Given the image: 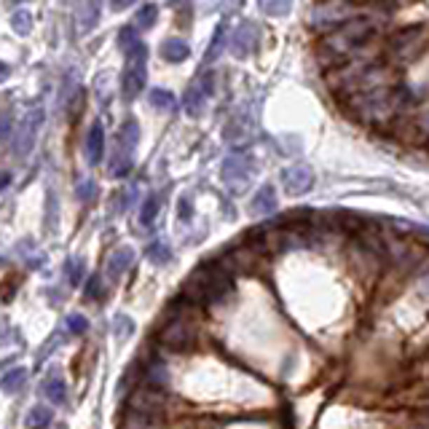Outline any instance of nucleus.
Returning <instances> with one entry per match:
<instances>
[{"label": "nucleus", "mask_w": 429, "mask_h": 429, "mask_svg": "<svg viewBox=\"0 0 429 429\" xmlns=\"http://www.w3.org/2000/svg\"><path fill=\"white\" fill-rule=\"evenodd\" d=\"M231 292V274L223 266H201L188 276L183 290V301L188 304H217Z\"/></svg>", "instance_id": "obj_1"}, {"label": "nucleus", "mask_w": 429, "mask_h": 429, "mask_svg": "<svg viewBox=\"0 0 429 429\" xmlns=\"http://www.w3.org/2000/svg\"><path fill=\"white\" fill-rule=\"evenodd\" d=\"M349 105L360 116V121L370 123V126H383V123L392 121L395 113L400 110V92H395L392 86L357 92L349 97Z\"/></svg>", "instance_id": "obj_2"}, {"label": "nucleus", "mask_w": 429, "mask_h": 429, "mask_svg": "<svg viewBox=\"0 0 429 429\" xmlns=\"http://www.w3.org/2000/svg\"><path fill=\"white\" fill-rule=\"evenodd\" d=\"M376 32H379V27H376L373 19H346L343 27L333 30L322 41V51H325V57L341 60V57L354 54L357 48L365 46Z\"/></svg>", "instance_id": "obj_3"}, {"label": "nucleus", "mask_w": 429, "mask_h": 429, "mask_svg": "<svg viewBox=\"0 0 429 429\" xmlns=\"http://www.w3.org/2000/svg\"><path fill=\"white\" fill-rule=\"evenodd\" d=\"M158 341L167 349H175V352L188 349L196 341V314H193V304H188L183 298L175 304L169 320L158 330Z\"/></svg>", "instance_id": "obj_4"}, {"label": "nucleus", "mask_w": 429, "mask_h": 429, "mask_svg": "<svg viewBox=\"0 0 429 429\" xmlns=\"http://www.w3.org/2000/svg\"><path fill=\"white\" fill-rule=\"evenodd\" d=\"M139 129L135 118H126L123 126L118 129V137L113 142V151H110V161L107 169L113 177H126L132 167H135V148H137Z\"/></svg>", "instance_id": "obj_5"}, {"label": "nucleus", "mask_w": 429, "mask_h": 429, "mask_svg": "<svg viewBox=\"0 0 429 429\" xmlns=\"http://www.w3.org/2000/svg\"><path fill=\"white\" fill-rule=\"evenodd\" d=\"M148 64V46L137 43L132 51H126V70H123V97L126 100H135L142 89H145V67Z\"/></svg>", "instance_id": "obj_6"}, {"label": "nucleus", "mask_w": 429, "mask_h": 429, "mask_svg": "<svg viewBox=\"0 0 429 429\" xmlns=\"http://www.w3.org/2000/svg\"><path fill=\"white\" fill-rule=\"evenodd\" d=\"M43 118H46V113H43V107L41 105H32L30 110L25 113V118H22V123H19V129H16V139H14L16 158L30 156V151L35 148V139H38V132H41V126H43Z\"/></svg>", "instance_id": "obj_7"}, {"label": "nucleus", "mask_w": 429, "mask_h": 429, "mask_svg": "<svg viewBox=\"0 0 429 429\" xmlns=\"http://www.w3.org/2000/svg\"><path fill=\"white\" fill-rule=\"evenodd\" d=\"M169 397L158 389V386H139L137 392L129 397V411L139 416H156L161 418V414L167 411Z\"/></svg>", "instance_id": "obj_8"}, {"label": "nucleus", "mask_w": 429, "mask_h": 429, "mask_svg": "<svg viewBox=\"0 0 429 429\" xmlns=\"http://www.w3.org/2000/svg\"><path fill=\"white\" fill-rule=\"evenodd\" d=\"M250 177H252V164H250L247 156L233 154L226 158V164H223V183L229 185V188L242 191L250 183Z\"/></svg>", "instance_id": "obj_9"}, {"label": "nucleus", "mask_w": 429, "mask_h": 429, "mask_svg": "<svg viewBox=\"0 0 429 429\" xmlns=\"http://www.w3.org/2000/svg\"><path fill=\"white\" fill-rule=\"evenodd\" d=\"M421 48H424V27H411L392 38V54L397 60H414Z\"/></svg>", "instance_id": "obj_10"}, {"label": "nucleus", "mask_w": 429, "mask_h": 429, "mask_svg": "<svg viewBox=\"0 0 429 429\" xmlns=\"http://www.w3.org/2000/svg\"><path fill=\"white\" fill-rule=\"evenodd\" d=\"M258 35H261V30H258L255 22H242L236 27V32L231 35V51H233V57H239V60L250 57L255 51V46H258Z\"/></svg>", "instance_id": "obj_11"}, {"label": "nucleus", "mask_w": 429, "mask_h": 429, "mask_svg": "<svg viewBox=\"0 0 429 429\" xmlns=\"http://www.w3.org/2000/svg\"><path fill=\"white\" fill-rule=\"evenodd\" d=\"M314 185V172L306 164H295L282 172V188L290 193V196H301L306 193L308 188Z\"/></svg>", "instance_id": "obj_12"}, {"label": "nucleus", "mask_w": 429, "mask_h": 429, "mask_svg": "<svg viewBox=\"0 0 429 429\" xmlns=\"http://www.w3.org/2000/svg\"><path fill=\"white\" fill-rule=\"evenodd\" d=\"M214 94V76H201L185 94V110L188 116H201V110L207 105V100Z\"/></svg>", "instance_id": "obj_13"}, {"label": "nucleus", "mask_w": 429, "mask_h": 429, "mask_svg": "<svg viewBox=\"0 0 429 429\" xmlns=\"http://www.w3.org/2000/svg\"><path fill=\"white\" fill-rule=\"evenodd\" d=\"M352 14V6H343V3H325V6H317L311 11V25L314 27H343V16Z\"/></svg>", "instance_id": "obj_14"}, {"label": "nucleus", "mask_w": 429, "mask_h": 429, "mask_svg": "<svg viewBox=\"0 0 429 429\" xmlns=\"http://www.w3.org/2000/svg\"><path fill=\"white\" fill-rule=\"evenodd\" d=\"M223 137H226V142H231V145L242 148V145H247L250 139L255 137V121H252L247 113H239V116H233L229 121Z\"/></svg>", "instance_id": "obj_15"}, {"label": "nucleus", "mask_w": 429, "mask_h": 429, "mask_svg": "<svg viewBox=\"0 0 429 429\" xmlns=\"http://www.w3.org/2000/svg\"><path fill=\"white\" fill-rule=\"evenodd\" d=\"M135 261V252H132V247H118V250H113L110 255H107V263H105V274L107 279H118L129 271V266Z\"/></svg>", "instance_id": "obj_16"}, {"label": "nucleus", "mask_w": 429, "mask_h": 429, "mask_svg": "<svg viewBox=\"0 0 429 429\" xmlns=\"http://www.w3.org/2000/svg\"><path fill=\"white\" fill-rule=\"evenodd\" d=\"M102 154H105V129L100 121H94L89 135H86V161L97 167L102 161Z\"/></svg>", "instance_id": "obj_17"}, {"label": "nucleus", "mask_w": 429, "mask_h": 429, "mask_svg": "<svg viewBox=\"0 0 429 429\" xmlns=\"http://www.w3.org/2000/svg\"><path fill=\"white\" fill-rule=\"evenodd\" d=\"M276 207H279V199H276L274 185H263L261 191L255 193V199H252V212L255 214H274Z\"/></svg>", "instance_id": "obj_18"}, {"label": "nucleus", "mask_w": 429, "mask_h": 429, "mask_svg": "<svg viewBox=\"0 0 429 429\" xmlns=\"http://www.w3.org/2000/svg\"><path fill=\"white\" fill-rule=\"evenodd\" d=\"M188 54H191V48L180 38H169V41H164V46H161V57L167 62H183L188 60Z\"/></svg>", "instance_id": "obj_19"}, {"label": "nucleus", "mask_w": 429, "mask_h": 429, "mask_svg": "<svg viewBox=\"0 0 429 429\" xmlns=\"http://www.w3.org/2000/svg\"><path fill=\"white\" fill-rule=\"evenodd\" d=\"M78 27H81V32H89L97 25V19H100V6L97 3H81L78 6Z\"/></svg>", "instance_id": "obj_20"}, {"label": "nucleus", "mask_w": 429, "mask_h": 429, "mask_svg": "<svg viewBox=\"0 0 429 429\" xmlns=\"http://www.w3.org/2000/svg\"><path fill=\"white\" fill-rule=\"evenodd\" d=\"M25 381H27V370L14 368V370H6V373H3L0 386H3V392H6V395H14V392H19V389L25 386Z\"/></svg>", "instance_id": "obj_21"}, {"label": "nucleus", "mask_w": 429, "mask_h": 429, "mask_svg": "<svg viewBox=\"0 0 429 429\" xmlns=\"http://www.w3.org/2000/svg\"><path fill=\"white\" fill-rule=\"evenodd\" d=\"M51 418H54V411L48 405H35L25 418V424H27V429H46Z\"/></svg>", "instance_id": "obj_22"}, {"label": "nucleus", "mask_w": 429, "mask_h": 429, "mask_svg": "<svg viewBox=\"0 0 429 429\" xmlns=\"http://www.w3.org/2000/svg\"><path fill=\"white\" fill-rule=\"evenodd\" d=\"M121 429H164V424H161V418H156V416L129 414L123 418Z\"/></svg>", "instance_id": "obj_23"}, {"label": "nucleus", "mask_w": 429, "mask_h": 429, "mask_svg": "<svg viewBox=\"0 0 429 429\" xmlns=\"http://www.w3.org/2000/svg\"><path fill=\"white\" fill-rule=\"evenodd\" d=\"M43 395H46L54 405H62V402L67 400V383L62 381V379H51V381L43 383Z\"/></svg>", "instance_id": "obj_24"}, {"label": "nucleus", "mask_w": 429, "mask_h": 429, "mask_svg": "<svg viewBox=\"0 0 429 429\" xmlns=\"http://www.w3.org/2000/svg\"><path fill=\"white\" fill-rule=\"evenodd\" d=\"M83 274H86V266H83V258H70V261H64V276H67V282L70 285H81L83 282Z\"/></svg>", "instance_id": "obj_25"}, {"label": "nucleus", "mask_w": 429, "mask_h": 429, "mask_svg": "<svg viewBox=\"0 0 429 429\" xmlns=\"http://www.w3.org/2000/svg\"><path fill=\"white\" fill-rule=\"evenodd\" d=\"M226 22H220L217 25V30H214V35H212V46L207 48V57H204V62L210 64L212 60H217V54H220V48H223V41H226Z\"/></svg>", "instance_id": "obj_26"}, {"label": "nucleus", "mask_w": 429, "mask_h": 429, "mask_svg": "<svg viewBox=\"0 0 429 429\" xmlns=\"http://www.w3.org/2000/svg\"><path fill=\"white\" fill-rule=\"evenodd\" d=\"M151 105L158 110H172L175 107V94L167 89H151Z\"/></svg>", "instance_id": "obj_27"}, {"label": "nucleus", "mask_w": 429, "mask_h": 429, "mask_svg": "<svg viewBox=\"0 0 429 429\" xmlns=\"http://www.w3.org/2000/svg\"><path fill=\"white\" fill-rule=\"evenodd\" d=\"M156 16H158V8L148 3V6H142L137 11V19H135V22H137L139 30H148V27H154L156 25Z\"/></svg>", "instance_id": "obj_28"}, {"label": "nucleus", "mask_w": 429, "mask_h": 429, "mask_svg": "<svg viewBox=\"0 0 429 429\" xmlns=\"http://www.w3.org/2000/svg\"><path fill=\"white\" fill-rule=\"evenodd\" d=\"M169 258H172V252H169L167 245L154 242V245L148 247V261L156 263V266H164V263H169Z\"/></svg>", "instance_id": "obj_29"}, {"label": "nucleus", "mask_w": 429, "mask_h": 429, "mask_svg": "<svg viewBox=\"0 0 429 429\" xmlns=\"http://www.w3.org/2000/svg\"><path fill=\"white\" fill-rule=\"evenodd\" d=\"M156 214H158V196H148L145 204H142V212H139V220H142V226H151L156 220Z\"/></svg>", "instance_id": "obj_30"}, {"label": "nucleus", "mask_w": 429, "mask_h": 429, "mask_svg": "<svg viewBox=\"0 0 429 429\" xmlns=\"http://www.w3.org/2000/svg\"><path fill=\"white\" fill-rule=\"evenodd\" d=\"M67 330H70L73 336H83V333L89 330V322H86V317H81V314H70V317H67Z\"/></svg>", "instance_id": "obj_31"}, {"label": "nucleus", "mask_w": 429, "mask_h": 429, "mask_svg": "<svg viewBox=\"0 0 429 429\" xmlns=\"http://www.w3.org/2000/svg\"><path fill=\"white\" fill-rule=\"evenodd\" d=\"M14 30L22 32V35H27L32 30V16L30 11H16L14 14Z\"/></svg>", "instance_id": "obj_32"}, {"label": "nucleus", "mask_w": 429, "mask_h": 429, "mask_svg": "<svg viewBox=\"0 0 429 429\" xmlns=\"http://www.w3.org/2000/svg\"><path fill=\"white\" fill-rule=\"evenodd\" d=\"M94 193H97V185H94V180H81V183H78V199H81V201H92Z\"/></svg>", "instance_id": "obj_33"}, {"label": "nucleus", "mask_w": 429, "mask_h": 429, "mask_svg": "<svg viewBox=\"0 0 429 429\" xmlns=\"http://www.w3.org/2000/svg\"><path fill=\"white\" fill-rule=\"evenodd\" d=\"M86 298H89V301L102 298V279H100V276H92V279L86 282Z\"/></svg>", "instance_id": "obj_34"}, {"label": "nucleus", "mask_w": 429, "mask_h": 429, "mask_svg": "<svg viewBox=\"0 0 429 429\" xmlns=\"http://www.w3.org/2000/svg\"><path fill=\"white\" fill-rule=\"evenodd\" d=\"M135 333V325H132V320H126V317H118L116 320V336L121 338H126V336H132Z\"/></svg>", "instance_id": "obj_35"}, {"label": "nucleus", "mask_w": 429, "mask_h": 429, "mask_svg": "<svg viewBox=\"0 0 429 429\" xmlns=\"http://www.w3.org/2000/svg\"><path fill=\"white\" fill-rule=\"evenodd\" d=\"M268 14H287L290 11V3H266L263 6Z\"/></svg>", "instance_id": "obj_36"}, {"label": "nucleus", "mask_w": 429, "mask_h": 429, "mask_svg": "<svg viewBox=\"0 0 429 429\" xmlns=\"http://www.w3.org/2000/svg\"><path fill=\"white\" fill-rule=\"evenodd\" d=\"M3 139H6V142L11 139V116H8V113H3Z\"/></svg>", "instance_id": "obj_37"}, {"label": "nucleus", "mask_w": 429, "mask_h": 429, "mask_svg": "<svg viewBox=\"0 0 429 429\" xmlns=\"http://www.w3.org/2000/svg\"><path fill=\"white\" fill-rule=\"evenodd\" d=\"M180 217H183V220L191 217V201L188 199H180Z\"/></svg>", "instance_id": "obj_38"}, {"label": "nucleus", "mask_w": 429, "mask_h": 429, "mask_svg": "<svg viewBox=\"0 0 429 429\" xmlns=\"http://www.w3.org/2000/svg\"><path fill=\"white\" fill-rule=\"evenodd\" d=\"M424 405H429V395H427V397H424Z\"/></svg>", "instance_id": "obj_39"}]
</instances>
